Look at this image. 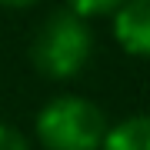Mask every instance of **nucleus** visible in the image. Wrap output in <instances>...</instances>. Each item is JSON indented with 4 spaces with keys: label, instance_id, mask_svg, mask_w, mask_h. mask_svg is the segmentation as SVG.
<instances>
[{
    "label": "nucleus",
    "instance_id": "1",
    "mask_svg": "<svg viewBox=\"0 0 150 150\" xmlns=\"http://www.w3.org/2000/svg\"><path fill=\"white\" fill-rule=\"evenodd\" d=\"M93 54V33L74 10H54L30 40V64L47 80H70Z\"/></svg>",
    "mask_w": 150,
    "mask_h": 150
},
{
    "label": "nucleus",
    "instance_id": "2",
    "mask_svg": "<svg viewBox=\"0 0 150 150\" xmlns=\"http://www.w3.org/2000/svg\"><path fill=\"white\" fill-rule=\"evenodd\" d=\"M33 130L43 150H100L110 123L93 100L60 93L40 107Z\"/></svg>",
    "mask_w": 150,
    "mask_h": 150
},
{
    "label": "nucleus",
    "instance_id": "3",
    "mask_svg": "<svg viewBox=\"0 0 150 150\" xmlns=\"http://www.w3.org/2000/svg\"><path fill=\"white\" fill-rule=\"evenodd\" d=\"M113 40L130 57L150 60V0H123L113 10Z\"/></svg>",
    "mask_w": 150,
    "mask_h": 150
},
{
    "label": "nucleus",
    "instance_id": "4",
    "mask_svg": "<svg viewBox=\"0 0 150 150\" xmlns=\"http://www.w3.org/2000/svg\"><path fill=\"white\" fill-rule=\"evenodd\" d=\"M100 150H150V113H137L113 123Z\"/></svg>",
    "mask_w": 150,
    "mask_h": 150
},
{
    "label": "nucleus",
    "instance_id": "5",
    "mask_svg": "<svg viewBox=\"0 0 150 150\" xmlns=\"http://www.w3.org/2000/svg\"><path fill=\"white\" fill-rule=\"evenodd\" d=\"M123 0H67V10L80 13L83 20H90V17H107L113 13Z\"/></svg>",
    "mask_w": 150,
    "mask_h": 150
},
{
    "label": "nucleus",
    "instance_id": "6",
    "mask_svg": "<svg viewBox=\"0 0 150 150\" xmlns=\"http://www.w3.org/2000/svg\"><path fill=\"white\" fill-rule=\"evenodd\" d=\"M0 150H33L30 140L20 134L17 127H10V123L0 120Z\"/></svg>",
    "mask_w": 150,
    "mask_h": 150
},
{
    "label": "nucleus",
    "instance_id": "7",
    "mask_svg": "<svg viewBox=\"0 0 150 150\" xmlns=\"http://www.w3.org/2000/svg\"><path fill=\"white\" fill-rule=\"evenodd\" d=\"M40 0H0V7H7V10H27V7H37Z\"/></svg>",
    "mask_w": 150,
    "mask_h": 150
}]
</instances>
